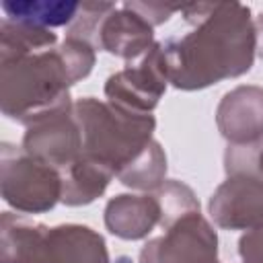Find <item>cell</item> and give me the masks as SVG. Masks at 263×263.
Wrapping results in <instances>:
<instances>
[{
  "label": "cell",
  "mask_w": 263,
  "mask_h": 263,
  "mask_svg": "<svg viewBox=\"0 0 263 263\" xmlns=\"http://www.w3.org/2000/svg\"><path fill=\"white\" fill-rule=\"evenodd\" d=\"M191 33L160 43L168 84L201 90L251 70L257 53L255 21L240 2L181 6Z\"/></svg>",
  "instance_id": "6da1fadb"
},
{
  "label": "cell",
  "mask_w": 263,
  "mask_h": 263,
  "mask_svg": "<svg viewBox=\"0 0 263 263\" xmlns=\"http://www.w3.org/2000/svg\"><path fill=\"white\" fill-rule=\"evenodd\" d=\"M74 84L60 45L0 60V109L23 125L74 107L70 99Z\"/></svg>",
  "instance_id": "7a4b0ae2"
},
{
  "label": "cell",
  "mask_w": 263,
  "mask_h": 263,
  "mask_svg": "<svg viewBox=\"0 0 263 263\" xmlns=\"http://www.w3.org/2000/svg\"><path fill=\"white\" fill-rule=\"evenodd\" d=\"M74 115L82 132V154L109 168L115 177L154 140L156 119L152 113H134L84 97L74 103Z\"/></svg>",
  "instance_id": "3957f363"
},
{
  "label": "cell",
  "mask_w": 263,
  "mask_h": 263,
  "mask_svg": "<svg viewBox=\"0 0 263 263\" xmlns=\"http://www.w3.org/2000/svg\"><path fill=\"white\" fill-rule=\"evenodd\" d=\"M2 199L21 214H43L62 201V173L27 154L23 148L2 144L0 152Z\"/></svg>",
  "instance_id": "277c9868"
},
{
  "label": "cell",
  "mask_w": 263,
  "mask_h": 263,
  "mask_svg": "<svg viewBox=\"0 0 263 263\" xmlns=\"http://www.w3.org/2000/svg\"><path fill=\"white\" fill-rule=\"evenodd\" d=\"M162 230L142 247L138 263H218V234L199 210Z\"/></svg>",
  "instance_id": "5b68a950"
},
{
  "label": "cell",
  "mask_w": 263,
  "mask_h": 263,
  "mask_svg": "<svg viewBox=\"0 0 263 263\" xmlns=\"http://www.w3.org/2000/svg\"><path fill=\"white\" fill-rule=\"evenodd\" d=\"M168 78L164 70V60L160 51V43L142 55L136 62H127V66L115 74H111L105 82L107 103L134 111V113H152L166 90Z\"/></svg>",
  "instance_id": "8992f818"
},
{
  "label": "cell",
  "mask_w": 263,
  "mask_h": 263,
  "mask_svg": "<svg viewBox=\"0 0 263 263\" xmlns=\"http://www.w3.org/2000/svg\"><path fill=\"white\" fill-rule=\"evenodd\" d=\"M208 212L224 230H255L263 226V179L253 173L228 175L212 193Z\"/></svg>",
  "instance_id": "52a82bcc"
},
{
  "label": "cell",
  "mask_w": 263,
  "mask_h": 263,
  "mask_svg": "<svg viewBox=\"0 0 263 263\" xmlns=\"http://www.w3.org/2000/svg\"><path fill=\"white\" fill-rule=\"evenodd\" d=\"M21 148L64 173L82 156V132L74 107L45 115L27 125Z\"/></svg>",
  "instance_id": "ba28073f"
},
{
  "label": "cell",
  "mask_w": 263,
  "mask_h": 263,
  "mask_svg": "<svg viewBox=\"0 0 263 263\" xmlns=\"http://www.w3.org/2000/svg\"><path fill=\"white\" fill-rule=\"evenodd\" d=\"M216 125L228 146L263 142V88L242 84L228 90L218 103Z\"/></svg>",
  "instance_id": "9c48e42d"
},
{
  "label": "cell",
  "mask_w": 263,
  "mask_h": 263,
  "mask_svg": "<svg viewBox=\"0 0 263 263\" xmlns=\"http://www.w3.org/2000/svg\"><path fill=\"white\" fill-rule=\"evenodd\" d=\"M154 47V27L138 14L134 8L121 4L111 10L101 23L97 35V49H105L111 55L136 62Z\"/></svg>",
  "instance_id": "30bf717a"
},
{
  "label": "cell",
  "mask_w": 263,
  "mask_h": 263,
  "mask_svg": "<svg viewBox=\"0 0 263 263\" xmlns=\"http://www.w3.org/2000/svg\"><path fill=\"white\" fill-rule=\"evenodd\" d=\"M103 218L113 236L123 240H142L160 226V203L154 193H121L107 201Z\"/></svg>",
  "instance_id": "8fae6325"
},
{
  "label": "cell",
  "mask_w": 263,
  "mask_h": 263,
  "mask_svg": "<svg viewBox=\"0 0 263 263\" xmlns=\"http://www.w3.org/2000/svg\"><path fill=\"white\" fill-rule=\"evenodd\" d=\"M47 232L45 224L4 212L0 218V263H47Z\"/></svg>",
  "instance_id": "7c38bea8"
},
{
  "label": "cell",
  "mask_w": 263,
  "mask_h": 263,
  "mask_svg": "<svg viewBox=\"0 0 263 263\" xmlns=\"http://www.w3.org/2000/svg\"><path fill=\"white\" fill-rule=\"evenodd\" d=\"M47 263H109V251L97 230L60 224L47 232Z\"/></svg>",
  "instance_id": "4fadbf2b"
},
{
  "label": "cell",
  "mask_w": 263,
  "mask_h": 263,
  "mask_svg": "<svg viewBox=\"0 0 263 263\" xmlns=\"http://www.w3.org/2000/svg\"><path fill=\"white\" fill-rule=\"evenodd\" d=\"M113 177L109 168L82 154L62 173V203L70 208L92 203L105 193Z\"/></svg>",
  "instance_id": "5bb4252c"
},
{
  "label": "cell",
  "mask_w": 263,
  "mask_h": 263,
  "mask_svg": "<svg viewBox=\"0 0 263 263\" xmlns=\"http://www.w3.org/2000/svg\"><path fill=\"white\" fill-rule=\"evenodd\" d=\"M6 18L37 25L43 29L51 27H70L80 10L78 2H55V0H27V2H2Z\"/></svg>",
  "instance_id": "9a60e30c"
},
{
  "label": "cell",
  "mask_w": 263,
  "mask_h": 263,
  "mask_svg": "<svg viewBox=\"0 0 263 263\" xmlns=\"http://www.w3.org/2000/svg\"><path fill=\"white\" fill-rule=\"evenodd\" d=\"M55 43H58V35L51 29H43L21 21H10L6 16L0 23V60L51 49L55 47Z\"/></svg>",
  "instance_id": "2e32d148"
},
{
  "label": "cell",
  "mask_w": 263,
  "mask_h": 263,
  "mask_svg": "<svg viewBox=\"0 0 263 263\" xmlns=\"http://www.w3.org/2000/svg\"><path fill=\"white\" fill-rule=\"evenodd\" d=\"M164 177H166V154L156 140H152L146 146V150L117 175V179L125 187L148 193L162 187L166 181Z\"/></svg>",
  "instance_id": "e0dca14e"
},
{
  "label": "cell",
  "mask_w": 263,
  "mask_h": 263,
  "mask_svg": "<svg viewBox=\"0 0 263 263\" xmlns=\"http://www.w3.org/2000/svg\"><path fill=\"white\" fill-rule=\"evenodd\" d=\"M160 203V228L179 220L181 216L199 210V201L193 189L181 181H164L162 187L154 191Z\"/></svg>",
  "instance_id": "ac0fdd59"
},
{
  "label": "cell",
  "mask_w": 263,
  "mask_h": 263,
  "mask_svg": "<svg viewBox=\"0 0 263 263\" xmlns=\"http://www.w3.org/2000/svg\"><path fill=\"white\" fill-rule=\"evenodd\" d=\"M111 10H115V4L111 2H82L74 23L68 27V37L84 39L97 47V35L101 23Z\"/></svg>",
  "instance_id": "d6986e66"
},
{
  "label": "cell",
  "mask_w": 263,
  "mask_h": 263,
  "mask_svg": "<svg viewBox=\"0 0 263 263\" xmlns=\"http://www.w3.org/2000/svg\"><path fill=\"white\" fill-rule=\"evenodd\" d=\"M226 175L253 173L263 179V142L253 146H228L224 156Z\"/></svg>",
  "instance_id": "ffe728a7"
},
{
  "label": "cell",
  "mask_w": 263,
  "mask_h": 263,
  "mask_svg": "<svg viewBox=\"0 0 263 263\" xmlns=\"http://www.w3.org/2000/svg\"><path fill=\"white\" fill-rule=\"evenodd\" d=\"M238 255L242 263H263V226L249 230L240 236Z\"/></svg>",
  "instance_id": "44dd1931"
},
{
  "label": "cell",
  "mask_w": 263,
  "mask_h": 263,
  "mask_svg": "<svg viewBox=\"0 0 263 263\" xmlns=\"http://www.w3.org/2000/svg\"><path fill=\"white\" fill-rule=\"evenodd\" d=\"M129 8H134L138 14H142L152 27L162 25L171 18L173 12L181 10V6H168V4H154V2H127Z\"/></svg>",
  "instance_id": "7402d4cb"
},
{
  "label": "cell",
  "mask_w": 263,
  "mask_h": 263,
  "mask_svg": "<svg viewBox=\"0 0 263 263\" xmlns=\"http://www.w3.org/2000/svg\"><path fill=\"white\" fill-rule=\"evenodd\" d=\"M255 35H257V55L263 60V12L255 21Z\"/></svg>",
  "instance_id": "603a6c76"
}]
</instances>
